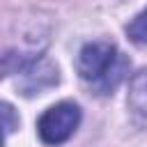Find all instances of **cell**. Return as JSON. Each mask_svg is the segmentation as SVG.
Listing matches in <instances>:
<instances>
[{
  "label": "cell",
  "instance_id": "obj_1",
  "mask_svg": "<svg viewBox=\"0 0 147 147\" xmlns=\"http://www.w3.org/2000/svg\"><path fill=\"white\" fill-rule=\"evenodd\" d=\"M126 67L129 62L115 48V44L103 41V39L87 41L78 51V57H76L78 76L85 83H92L101 94H108L119 85Z\"/></svg>",
  "mask_w": 147,
  "mask_h": 147
},
{
  "label": "cell",
  "instance_id": "obj_2",
  "mask_svg": "<svg viewBox=\"0 0 147 147\" xmlns=\"http://www.w3.org/2000/svg\"><path fill=\"white\" fill-rule=\"evenodd\" d=\"M80 117H83V113H80L78 103L60 101L41 113V117L37 122V133L44 145H62L76 133Z\"/></svg>",
  "mask_w": 147,
  "mask_h": 147
},
{
  "label": "cell",
  "instance_id": "obj_3",
  "mask_svg": "<svg viewBox=\"0 0 147 147\" xmlns=\"http://www.w3.org/2000/svg\"><path fill=\"white\" fill-rule=\"evenodd\" d=\"M18 76L21 78L16 80V85L21 90V94L34 96V94H41L44 90H48L57 83V67L51 60L41 57V60H32L30 64H25Z\"/></svg>",
  "mask_w": 147,
  "mask_h": 147
},
{
  "label": "cell",
  "instance_id": "obj_4",
  "mask_svg": "<svg viewBox=\"0 0 147 147\" xmlns=\"http://www.w3.org/2000/svg\"><path fill=\"white\" fill-rule=\"evenodd\" d=\"M126 106H129L133 119L140 126H147V67L140 69L131 78L129 94H126Z\"/></svg>",
  "mask_w": 147,
  "mask_h": 147
},
{
  "label": "cell",
  "instance_id": "obj_5",
  "mask_svg": "<svg viewBox=\"0 0 147 147\" xmlns=\"http://www.w3.org/2000/svg\"><path fill=\"white\" fill-rule=\"evenodd\" d=\"M126 37H129L133 44H138V46H147V7H145L142 11H138V14L129 21V25H126Z\"/></svg>",
  "mask_w": 147,
  "mask_h": 147
},
{
  "label": "cell",
  "instance_id": "obj_6",
  "mask_svg": "<svg viewBox=\"0 0 147 147\" xmlns=\"http://www.w3.org/2000/svg\"><path fill=\"white\" fill-rule=\"evenodd\" d=\"M18 124H21V119H18L14 106L7 103V101H0V129L5 133H11V131L18 129Z\"/></svg>",
  "mask_w": 147,
  "mask_h": 147
},
{
  "label": "cell",
  "instance_id": "obj_7",
  "mask_svg": "<svg viewBox=\"0 0 147 147\" xmlns=\"http://www.w3.org/2000/svg\"><path fill=\"white\" fill-rule=\"evenodd\" d=\"M0 147H5V131L0 129Z\"/></svg>",
  "mask_w": 147,
  "mask_h": 147
}]
</instances>
